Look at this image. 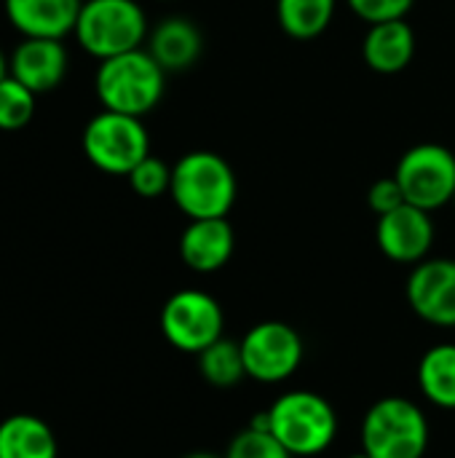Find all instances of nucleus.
Returning <instances> with one entry per match:
<instances>
[{"label": "nucleus", "instance_id": "2", "mask_svg": "<svg viewBox=\"0 0 455 458\" xmlns=\"http://www.w3.org/2000/svg\"><path fill=\"white\" fill-rule=\"evenodd\" d=\"M166 70L153 59L147 48H134L110 59H102L94 75V89L102 110L123 115H147L164 97Z\"/></svg>", "mask_w": 455, "mask_h": 458}, {"label": "nucleus", "instance_id": "15", "mask_svg": "<svg viewBox=\"0 0 455 458\" xmlns=\"http://www.w3.org/2000/svg\"><path fill=\"white\" fill-rule=\"evenodd\" d=\"M201 30L185 16H166L147 35V51L166 72H182L201 56Z\"/></svg>", "mask_w": 455, "mask_h": 458}, {"label": "nucleus", "instance_id": "13", "mask_svg": "<svg viewBox=\"0 0 455 458\" xmlns=\"http://www.w3.org/2000/svg\"><path fill=\"white\" fill-rule=\"evenodd\" d=\"M5 19L21 38H54L75 32L83 0H3Z\"/></svg>", "mask_w": 455, "mask_h": 458}, {"label": "nucleus", "instance_id": "6", "mask_svg": "<svg viewBox=\"0 0 455 458\" xmlns=\"http://www.w3.org/2000/svg\"><path fill=\"white\" fill-rule=\"evenodd\" d=\"M86 158L105 174L126 177L145 156H150V137L137 115L113 110L97 113L80 137Z\"/></svg>", "mask_w": 455, "mask_h": 458}, {"label": "nucleus", "instance_id": "25", "mask_svg": "<svg viewBox=\"0 0 455 458\" xmlns=\"http://www.w3.org/2000/svg\"><path fill=\"white\" fill-rule=\"evenodd\" d=\"M367 204H370V209L381 217V215H389V212L400 209V207L408 204V201H405V193H402L397 177L392 174V177H381V180H375V182L370 185V191H367Z\"/></svg>", "mask_w": 455, "mask_h": 458}, {"label": "nucleus", "instance_id": "22", "mask_svg": "<svg viewBox=\"0 0 455 458\" xmlns=\"http://www.w3.org/2000/svg\"><path fill=\"white\" fill-rule=\"evenodd\" d=\"M131 191L142 199H158L169 193L172 188V166L156 156H145L129 174H126Z\"/></svg>", "mask_w": 455, "mask_h": 458}, {"label": "nucleus", "instance_id": "14", "mask_svg": "<svg viewBox=\"0 0 455 458\" xmlns=\"http://www.w3.org/2000/svg\"><path fill=\"white\" fill-rule=\"evenodd\" d=\"M233 247H236V236L228 217L190 220L180 236V258L196 274L220 271L231 260Z\"/></svg>", "mask_w": 455, "mask_h": 458}, {"label": "nucleus", "instance_id": "10", "mask_svg": "<svg viewBox=\"0 0 455 458\" xmlns=\"http://www.w3.org/2000/svg\"><path fill=\"white\" fill-rule=\"evenodd\" d=\"M410 309L434 327H455V260L434 258L416 263L408 279Z\"/></svg>", "mask_w": 455, "mask_h": 458}, {"label": "nucleus", "instance_id": "4", "mask_svg": "<svg viewBox=\"0 0 455 458\" xmlns=\"http://www.w3.org/2000/svg\"><path fill=\"white\" fill-rule=\"evenodd\" d=\"M271 432L292 456H319L338 435L333 405L316 392H287L271 408Z\"/></svg>", "mask_w": 455, "mask_h": 458}, {"label": "nucleus", "instance_id": "27", "mask_svg": "<svg viewBox=\"0 0 455 458\" xmlns=\"http://www.w3.org/2000/svg\"><path fill=\"white\" fill-rule=\"evenodd\" d=\"M185 458H220V456H215V454H190V456H185Z\"/></svg>", "mask_w": 455, "mask_h": 458}, {"label": "nucleus", "instance_id": "19", "mask_svg": "<svg viewBox=\"0 0 455 458\" xmlns=\"http://www.w3.org/2000/svg\"><path fill=\"white\" fill-rule=\"evenodd\" d=\"M335 13V0H276V16L290 38L311 40L322 35Z\"/></svg>", "mask_w": 455, "mask_h": 458}, {"label": "nucleus", "instance_id": "16", "mask_svg": "<svg viewBox=\"0 0 455 458\" xmlns=\"http://www.w3.org/2000/svg\"><path fill=\"white\" fill-rule=\"evenodd\" d=\"M416 54V32L405 19L370 24L362 40V56L370 70L394 75L402 72Z\"/></svg>", "mask_w": 455, "mask_h": 458}, {"label": "nucleus", "instance_id": "3", "mask_svg": "<svg viewBox=\"0 0 455 458\" xmlns=\"http://www.w3.org/2000/svg\"><path fill=\"white\" fill-rule=\"evenodd\" d=\"M429 421L408 397H383L370 405L362 421V451L370 458H424Z\"/></svg>", "mask_w": 455, "mask_h": 458}, {"label": "nucleus", "instance_id": "23", "mask_svg": "<svg viewBox=\"0 0 455 458\" xmlns=\"http://www.w3.org/2000/svg\"><path fill=\"white\" fill-rule=\"evenodd\" d=\"M225 458H295L268 429H255L247 427L244 432H239L228 451Z\"/></svg>", "mask_w": 455, "mask_h": 458}, {"label": "nucleus", "instance_id": "20", "mask_svg": "<svg viewBox=\"0 0 455 458\" xmlns=\"http://www.w3.org/2000/svg\"><path fill=\"white\" fill-rule=\"evenodd\" d=\"M198 370H201L204 381L217 386V389L236 386L241 378H247L241 346L236 341H228V338L215 341L212 346H206L198 354Z\"/></svg>", "mask_w": 455, "mask_h": 458}, {"label": "nucleus", "instance_id": "7", "mask_svg": "<svg viewBox=\"0 0 455 458\" xmlns=\"http://www.w3.org/2000/svg\"><path fill=\"white\" fill-rule=\"evenodd\" d=\"M394 177L405 193V201L434 212L451 204L455 196V156L451 148L437 142H421L405 150Z\"/></svg>", "mask_w": 455, "mask_h": 458}, {"label": "nucleus", "instance_id": "26", "mask_svg": "<svg viewBox=\"0 0 455 458\" xmlns=\"http://www.w3.org/2000/svg\"><path fill=\"white\" fill-rule=\"evenodd\" d=\"M8 75V59H5V54L0 51V81Z\"/></svg>", "mask_w": 455, "mask_h": 458}, {"label": "nucleus", "instance_id": "29", "mask_svg": "<svg viewBox=\"0 0 455 458\" xmlns=\"http://www.w3.org/2000/svg\"><path fill=\"white\" fill-rule=\"evenodd\" d=\"M453 204H455V196H453Z\"/></svg>", "mask_w": 455, "mask_h": 458}, {"label": "nucleus", "instance_id": "9", "mask_svg": "<svg viewBox=\"0 0 455 458\" xmlns=\"http://www.w3.org/2000/svg\"><path fill=\"white\" fill-rule=\"evenodd\" d=\"M247 378L260 384H282L298 373L303 362V338L287 322H260L241 338Z\"/></svg>", "mask_w": 455, "mask_h": 458}, {"label": "nucleus", "instance_id": "1", "mask_svg": "<svg viewBox=\"0 0 455 458\" xmlns=\"http://www.w3.org/2000/svg\"><path fill=\"white\" fill-rule=\"evenodd\" d=\"M236 193L239 185L231 164L212 150H190L172 166L169 196L188 220L228 217Z\"/></svg>", "mask_w": 455, "mask_h": 458}, {"label": "nucleus", "instance_id": "5", "mask_svg": "<svg viewBox=\"0 0 455 458\" xmlns=\"http://www.w3.org/2000/svg\"><path fill=\"white\" fill-rule=\"evenodd\" d=\"M147 35V16L137 0H83L75 38L99 62L142 48Z\"/></svg>", "mask_w": 455, "mask_h": 458}, {"label": "nucleus", "instance_id": "28", "mask_svg": "<svg viewBox=\"0 0 455 458\" xmlns=\"http://www.w3.org/2000/svg\"><path fill=\"white\" fill-rule=\"evenodd\" d=\"M349 458H370V456H367L365 451H359V454H351V456H349Z\"/></svg>", "mask_w": 455, "mask_h": 458}, {"label": "nucleus", "instance_id": "21", "mask_svg": "<svg viewBox=\"0 0 455 458\" xmlns=\"http://www.w3.org/2000/svg\"><path fill=\"white\" fill-rule=\"evenodd\" d=\"M38 94L19 83L13 75L0 81V131H19L35 115Z\"/></svg>", "mask_w": 455, "mask_h": 458}, {"label": "nucleus", "instance_id": "12", "mask_svg": "<svg viewBox=\"0 0 455 458\" xmlns=\"http://www.w3.org/2000/svg\"><path fill=\"white\" fill-rule=\"evenodd\" d=\"M67 48L54 38H21L8 56V75L24 83L29 91L48 94L67 75Z\"/></svg>", "mask_w": 455, "mask_h": 458}, {"label": "nucleus", "instance_id": "11", "mask_svg": "<svg viewBox=\"0 0 455 458\" xmlns=\"http://www.w3.org/2000/svg\"><path fill=\"white\" fill-rule=\"evenodd\" d=\"M375 239L381 252L394 263H421L426 260L434 244V223L432 212L418 209L413 204H402L400 209L381 215Z\"/></svg>", "mask_w": 455, "mask_h": 458}, {"label": "nucleus", "instance_id": "17", "mask_svg": "<svg viewBox=\"0 0 455 458\" xmlns=\"http://www.w3.org/2000/svg\"><path fill=\"white\" fill-rule=\"evenodd\" d=\"M0 458H59V443L43 419L13 413L0 421Z\"/></svg>", "mask_w": 455, "mask_h": 458}, {"label": "nucleus", "instance_id": "8", "mask_svg": "<svg viewBox=\"0 0 455 458\" xmlns=\"http://www.w3.org/2000/svg\"><path fill=\"white\" fill-rule=\"evenodd\" d=\"M223 306L204 290H180L161 309L164 338L185 354H201L223 338Z\"/></svg>", "mask_w": 455, "mask_h": 458}, {"label": "nucleus", "instance_id": "24", "mask_svg": "<svg viewBox=\"0 0 455 458\" xmlns=\"http://www.w3.org/2000/svg\"><path fill=\"white\" fill-rule=\"evenodd\" d=\"M413 3L416 0H349L351 11L370 24L405 19L408 11L413 8Z\"/></svg>", "mask_w": 455, "mask_h": 458}, {"label": "nucleus", "instance_id": "18", "mask_svg": "<svg viewBox=\"0 0 455 458\" xmlns=\"http://www.w3.org/2000/svg\"><path fill=\"white\" fill-rule=\"evenodd\" d=\"M418 389L432 405L455 411V344H437L421 357Z\"/></svg>", "mask_w": 455, "mask_h": 458}]
</instances>
